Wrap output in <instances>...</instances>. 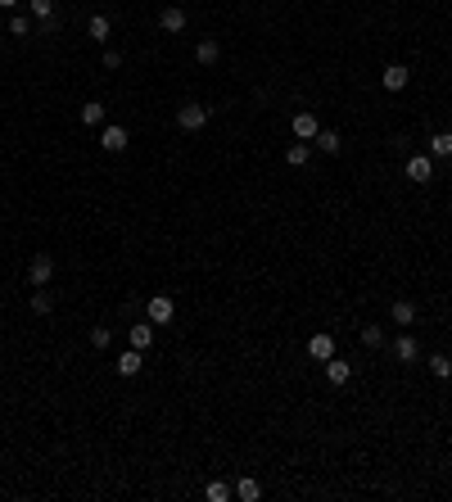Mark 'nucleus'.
Masks as SVG:
<instances>
[{
  "mask_svg": "<svg viewBox=\"0 0 452 502\" xmlns=\"http://www.w3.org/2000/svg\"><path fill=\"white\" fill-rule=\"evenodd\" d=\"M194 59H199L204 68H213L217 59H222V41H217V36H204V41L194 45Z\"/></svg>",
  "mask_w": 452,
  "mask_h": 502,
  "instance_id": "obj_13",
  "label": "nucleus"
},
{
  "mask_svg": "<svg viewBox=\"0 0 452 502\" xmlns=\"http://www.w3.org/2000/svg\"><path fill=\"white\" fill-rule=\"evenodd\" d=\"M204 498H209V502H226V498H236V489H231L226 480H213L209 489H204Z\"/></svg>",
  "mask_w": 452,
  "mask_h": 502,
  "instance_id": "obj_26",
  "label": "nucleus"
},
{
  "mask_svg": "<svg viewBox=\"0 0 452 502\" xmlns=\"http://www.w3.org/2000/svg\"><path fill=\"white\" fill-rule=\"evenodd\" d=\"M18 5H23V0H0V9H9V14H14Z\"/></svg>",
  "mask_w": 452,
  "mask_h": 502,
  "instance_id": "obj_30",
  "label": "nucleus"
},
{
  "mask_svg": "<svg viewBox=\"0 0 452 502\" xmlns=\"http://www.w3.org/2000/svg\"><path fill=\"white\" fill-rule=\"evenodd\" d=\"M186 23H190V18H186V9H181V5H167L163 14H158V28L172 32V36H177V32H186Z\"/></svg>",
  "mask_w": 452,
  "mask_h": 502,
  "instance_id": "obj_10",
  "label": "nucleus"
},
{
  "mask_svg": "<svg viewBox=\"0 0 452 502\" xmlns=\"http://www.w3.org/2000/svg\"><path fill=\"white\" fill-rule=\"evenodd\" d=\"M430 158H452V131H434L430 136Z\"/></svg>",
  "mask_w": 452,
  "mask_h": 502,
  "instance_id": "obj_20",
  "label": "nucleus"
},
{
  "mask_svg": "<svg viewBox=\"0 0 452 502\" xmlns=\"http://www.w3.org/2000/svg\"><path fill=\"white\" fill-rule=\"evenodd\" d=\"M321 366H326V381H331L335 389H339V385H348V381H353V366H348L344 358H326Z\"/></svg>",
  "mask_w": 452,
  "mask_h": 502,
  "instance_id": "obj_12",
  "label": "nucleus"
},
{
  "mask_svg": "<svg viewBox=\"0 0 452 502\" xmlns=\"http://www.w3.org/2000/svg\"><path fill=\"white\" fill-rule=\"evenodd\" d=\"M430 376H434V381H448V376H452V358H448V353H434V358H430Z\"/></svg>",
  "mask_w": 452,
  "mask_h": 502,
  "instance_id": "obj_25",
  "label": "nucleus"
},
{
  "mask_svg": "<svg viewBox=\"0 0 452 502\" xmlns=\"http://www.w3.org/2000/svg\"><path fill=\"white\" fill-rule=\"evenodd\" d=\"M389 322L407 330L412 322H417V303H412V299H394V303H389Z\"/></svg>",
  "mask_w": 452,
  "mask_h": 502,
  "instance_id": "obj_9",
  "label": "nucleus"
},
{
  "mask_svg": "<svg viewBox=\"0 0 452 502\" xmlns=\"http://www.w3.org/2000/svg\"><path fill=\"white\" fill-rule=\"evenodd\" d=\"M285 163H290V168H308V163H312V145H308V141H294V145L285 150Z\"/></svg>",
  "mask_w": 452,
  "mask_h": 502,
  "instance_id": "obj_16",
  "label": "nucleus"
},
{
  "mask_svg": "<svg viewBox=\"0 0 452 502\" xmlns=\"http://www.w3.org/2000/svg\"><path fill=\"white\" fill-rule=\"evenodd\" d=\"M28 9L36 23H55V0H28Z\"/></svg>",
  "mask_w": 452,
  "mask_h": 502,
  "instance_id": "obj_24",
  "label": "nucleus"
},
{
  "mask_svg": "<svg viewBox=\"0 0 452 502\" xmlns=\"http://www.w3.org/2000/svg\"><path fill=\"white\" fill-rule=\"evenodd\" d=\"M140 366H145V353L140 349H122L118 353V376H140Z\"/></svg>",
  "mask_w": 452,
  "mask_h": 502,
  "instance_id": "obj_14",
  "label": "nucleus"
},
{
  "mask_svg": "<svg viewBox=\"0 0 452 502\" xmlns=\"http://www.w3.org/2000/svg\"><path fill=\"white\" fill-rule=\"evenodd\" d=\"M380 82H385V91H407L412 72H407V64H389V68L380 72Z\"/></svg>",
  "mask_w": 452,
  "mask_h": 502,
  "instance_id": "obj_11",
  "label": "nucleus"
},
{
  "mask_svg": "<svg viewBox=\"0 0 452 502\" xmlns=\"http://www.w3.org/2000/svg\"><path fill=\"white\" fill-rule=\"evenodd\" d=\"M32 32V18L28 14H9V36H28Z\"/></svg>",
  "mask_w": 452,
  "mask_h": 502,
  "instance_id": "obj_27",
  "label": "nucleus"
},
{
  "mask_svg": "<svg viewBox=\"0 0 452 502\" xmlns=\"http://www.w3.org/2000/svg\"><path fill=\"white\" fill-rule=\"evenodd\" d=\"M236 498H240V502H258V498H263V484L253 480V475H244V480L236 484Z\"/></svg>",
  "mask_w": 452,
  "mask_h": 502,
  "instance_id": "obj_21",
  "label": "nucleus"
},
{
  "mask_svg": "<svg viewBox=\"0 0 452 502\" xmlns=\"http://www.w3.org/2000/svg\"><path fill=\"white\" fill-rule=\"evenodd\" d=\"M407 177L425 186V181H434V158L430 154H407Z\"/></svg>",
  "mask_w": 452,
  "mask_h": 502,
  "instance_id": "obj_6",
  "label": "nucleus"
},
{
  "mask_svg": "<svg viewBox=\"0 0 452 502\" xmlns=\"http://www.w3.org/2000/svg\"><path fill=\"white\" fill-rule=\"evenodd\" d=\"M358 335H362V344H366V349H385V344H389V335H385V326H362V330H358Z\"/></svg>",
  "mask_w": 452,
  "mask_h": 502,
  "instance_id": "obj_22",
  "label": "nucleus"
},
{
  "mask_svg": "<svg viewBox=\"0 0 452 502\" xmlns=\"http://www.w3.org/2000/svg\"><path fill=\"white\" fill-rule=\"evenodd\" d=\"M145 317H150L154 326H167L177 317V303L167 299V295H150V303H145Z\"/></svg>",
  "mask_w": 452,
  "mask_h": 502,
  "instance_id": "obj_3",
  "label": "nucleus"
},
{
  "mask_svg": "<svg viewBox=\"0 0 452 502\" xmlns=\"http://www.w3.org/2000/svg\"><path fill=\"white\" fill-rule=\"evenodd\" d=\"M87 36H91V41H95V45H104V41H109V36H114V23H109L104 14H95V18L87 23Z\"/></svg>",
  "mask_w": 452,
  "mask_h": 502,
  "instance_id": "obj_18",
  "label": "nucleus"
},
{
  "mask_svg": "<svg viewBox=\"0 0 452 502\" xmlns=\"http://www.w3.org/2000/svg\"><path fill=\"white\" fill-rule=\"evenodd\" d=\"M127 339H131V349H140V353H145V349L154 344V322H140V326H131V330H127Z\"/></svg>",
  "mask_w": 452,
  "mask_h": 502,
  "instance_id": "obj_17",
  "label": "nucleus"
},
{
  "mask_svg": "<svg viewBox=\"0 0 452 502\" xmlns=\"http://www.w3.org/2000/svg\"><path fill=\"white\" fill-rule=\"evenodd\" d=\"M290 127H294V141H308L312 145V136L321 131V118H316L312 109H299V114L290 118Z\"/></svg>",
  "mask_w": 452,
  "mask_h": 502,
  "instance_id": "obj_2",
  "label": "nucleus"
},
{
  "mask_svg": "<svg viewBox=\"0 0 452 502\" xmlns=\"http://www.w3.org/2000/svg\"><path fill=\"white\" fill-rule=\"evenodd\" d=\"M177 127L181 131H204V127H209V109H204V104H181L177 109Z\"/></svg>",
  "mask_w": 452,
  "mask_h": 502,
  "instance_id": "obj_1",
  "label": "nucleus"
},
{
  "mask_svg": "<svg viewBox=\"0 0 452 502\" xmlns=\"http://www.w3.org/2000/svg\"><path fill=\"white\" fill-rule=\"evenodd\" d=\"M50 276H55V258H50V253H32V263H28L32 290H36V285H50Z\"/></svg>",
  "mask_w": 452,
  "mask_h": 502,
  "instance_id": "obj_5",
  "label": "nucleus"
},
{
  "mask_svg": "<svg viewBox=\"0 0 452 502\" xmlns=\"http://www.w3.org/2000/svg\"><path fill=\"white\" fill-rule=\"evenodd\" d=\"M82 122H87V127H104V104L87 100V104H82Z\"/></svg>",
  "mask_w": 452,
  "mask_h": 502,
  "instance_id": "obj_23",
  "label": "nucleus"
},
{
  "mask_svg": "<svg viewBox=\"0 0 452 502\" xmlns=\"http://www.w3.org/2000/svg\"><path fill=\"white\" fill-rule=\"evenodd\" d=\"M127 141H131V136H127V127H118V122L100 131V150H104V154H122V150H127Z\"/></svg>",
  "mask_w": 452,
  "mask_h": 502,
  "instance_id": "obj_7",
  "label": "nucleus"
},
{
  "mask_svg": "<svg viewBox=\"0 0 452 502\" xmlns=\"http://www.w3.org/2000/svg\"><path fill=\"white\" fill-rule=\"evenodd\" d=\"M104 68H122V50H104Z\"/></svg>",
  "mask_w": 452,
  "mask_h": 502,
  "instance_id": "obj_29",
  "label": "nucleus"
},
{
  "mask_svg": "<svg viewBox=\"0 0 452 502\" xmlns=\"http://www.w3.org/2000/svg\"><path fill=\"white\" fill-rule=\"evenodd\" d=\"M32 312H36V317H50V312H55V295H50L45 285L32 290Z\"/></svg>",
  "mask_w": 452,
  "mask_h": 502,
  "instance_id": "obj_19",
  "label": "nucleus"
},
{
  "mask_svg": "<svg viewBox=\"0 0 452 502\" xmlns=\"http://www.w3.org/2000/svg\"><path fill=\"white\" fill-rule=\"evenodd\" d=\"M385 349L394 353L398 362H417V358H421V344H417V335H412V330H402V335H398V339H389Z\"/></svg>",
  "mask_w": 452,
  "mask_h": 502,
  "instance_id": "obj_4",
  "label": "nucleus"
},
{
  "mask_svg": "<svg viewBox=\"0 0 452 502\" xmlns=\"http://www.w3.org/2000/svg\"><path fill=\"white\" fill-rule=\"evenodd\" d=\"M312 150H321V154H339V150H344V141H339V131L321 127V131L312 136Z\"/></svg>",
  "mask_w": 452,
  "mask_h": 502,
  "instance_id": "obj_15",
  "label": "nucleus"
},
{
  "mask_svg": "<svg viewBox=\"0 0 452 502\" xmlns=\"http://www.w3.org/2000/svg\"><path fill=\"white\" fill-rule=\"evenodd\" d=\"M91 344L95 349H109V344H114V330H109V326H91Z\"/></svg>",
  "mask_w": 452,
  "mask_h": 502,
  "instance_id": "obj_28",
  "label": "nucleus"
},
{
  "mask_svg": "<svg viewBox=\"0 0 452 502\" xmlns=\"http://www.w3.org/2000/svg\"><path fill=\"white\" fill-rule=\"evenodd\" d=\"M308 358H316V362L335 358V335H331V330H316V335L308 339Z\"/></svg>",
  "mask_w": 452,
  "mask_h": 502,
  "instance_id": "obj_8",
  "label": "nucleus"
}]
</instances>
